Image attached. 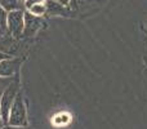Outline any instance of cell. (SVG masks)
<instances>
[{
    "label": "cell",
    "instance_id": "cell-1",
    "mask_svg": "<svg viewBox=\"0 0 147 129\" xmlns=\"http://www.w3.org/2000/svg\"><path fill=\"white\" fill-rule=\"evenodd\" d=\"M18 92H20V78L18 75H16L13 81L7 86V89L0 97V112H1V119L4 124H8L10 109H12V105Z\"/></svg>",
    "mask_w": 147,
    "mask_h": 129
},
{
    "label": "cell",
    "instance_id": "cell-2",
    "mask_svg": "<svg viewBox=\"0 0 147 129\" xmlns=\"http://www.w3.org/2000/svg\"><path fill=\"white\" fill-rule=\"evenodd\" d=\"M8 124L16 127H26L27 125V115H26V105L23 94L18 92L12 105V109L8 118Z\"/></svg>",
    "mask_w": 147,
    "mask_h": 129
},
{
    "label": "cell",
    "instance_id": "cell-3",
    "mask_svg": "<svg viewBox=\"0 0 147 129\" xmlns=\"http://www.w3.org/2000/svg\"><path fill=\"white\" fill-rule=\"evenodd\" d=\"M23 27H25V10L16 9L8 12L7 30L16 39H22Z\"/></svg>",
    "mask_w": 147,
    "mask_h": 129
},
{
    "label": "cell",
    "instance_id": "cell-4",
    "mask_svg": "<svg viewBox=\"0 0 147 129\" xmlns=\"http://www.w3.org/2000/svg\"><path fill=\"white\" fill-rule=\"evenodd\" d=\"M44 26H45V21L43 20V17L35 16L32 13H30L28 10H26L25 12V27H23L22 38H32Z\"/></svg>",
    "mask_w": 147,
    "mask_h": 129
},
{
    "label": "cell",
    "instance_id": "cell-5",
    "mask_svg": "<svg viewBox=\"0 0 147 129\" xmlns=\"http://www.w3.org/2000/svg\"><path fill=\"white\" fill-rule=\"evenodd\" d=\"M21 49L20 39H16L9 32H5L4 35L0 38V52L12 56V54H17Z\"/></svg>",
    "mask_w": 147,
    "mask_h": 129
},
{
    "label": "cell",
    "instance_id": "cell-6",
    "mask_svg": "<svg viewBox=\"0 0 147 129\" xmlns=\"http://www.w3.org/2000/svg\"><path fill=\"white\" fill-rule=\"evenodd\" d=\"M22 63V58H4L0 61V76L9 78L14 76L17 71L20 70V66Z\"/></svg>",
    "mask_w": 147,
    "mask_h": 129
},
{
    "label": "cell",
    "instance_id": "cell-7",
    "mask_svg": "<svg viewBox=\"0 0 147 129\" xmlns=\"http://www.w3.org/2000/svg\"><path fill=\"white\" fill-rule=\"evenodd\" d=\"M47 14L48 16H70L71 10H70L69 5H63L61 3L56 1V0H47Z\"/></svg>",
    "mask_w": 147,
    "mask_h": 129
},
{
    "label": "cell",
    "instance_id": "cell-8",
    "mask_svg": "<svg viewBox=\"0 0 147 129\" xmlns=\"http://www.w3.org/2000/svg\"><path fill=\"white\" fill-rule=\"evenodd\" d=\"M103 0H70L69 8L71 12H85L88 9H92L96 5H101Z\"/></svg>",
    "mask_w": 147,
    "mask_h": 129
},
{
    "label": "cell",
    "instance_id": "cell-9",
    "mask_svg": "<svg viewBox=\"0 0 147 129\" xmlns=\"http://www.w3.org/2000/svg\"><path fill=\"white\" fill-rule=\"evenodd\" d=\"M0 5H1L7 12L16 10V9H25L23 3L18 1V0H0Z\"/></svg>",
    "mask_w": 147,
    "mask_h": 129
},
{
    "label": "cell",
    "instance_id": "cell-10",
    "mask_svg": "<svg viewBox=\"0 0 147 129\" xmlns=\"http://www.w3.org/2000/svg\"><path fill=\"white\" fill-rule=\"evenodd\" d=\"M27 10L30 13H32V14H35V16L43 17V16L47 14V5H45V3H39V4L32 5V7Z\"/></svg>",
    "mask_w": 147,
    "mask_h": 129
},
{
    "label": "cell",
    "instance_id": "cell-11",
    "mask_svg": "<svg viewBox=\"0 0 147 129\" xmlns=\"http://www.w3.org/2000/svg\"><path fill=\"white\" fill-rule=\"evenodd\" d=\"M13 79H14L13 76H9V78H4V76H0V97H1V94L4 93V91L7 89V86L13 81Z\"/></svg>",
    "mask_w": 147,
    "mask_h": 129
},
{
    "label": "cell",
    "instance_id": "cell-12",
    "mask_svg": "<svg viewBox=\"0 0 147 129\" xmlns=\"http://www.w3.org/2000/svg\"><path fill=\"white\" fill-rule=\"evenodd\" d=\"M7 17H8L7 10L0 5V27L4 28V30H7Z\"/></svg>",
    "mask_w": 147,
    "mask_h": 129
},
{
    "label": "cell",
    "instance_id": "cell-13",
    "mask_svg": "<svg viewBox=\"0 0 147 129\" xmlns=\"http://www.w3.org/2000/svg\"><path fill=\"white\" fill-rule=\"evenodd\" d=\"M45 1L47 0H25V1H23V5H25L26 9H30L32 5L39 4V3H45Z\"/></svg>",
    "mask_w": 147,
    "mask_h": 129
},
{
    "label": "cell",
    "instance_id": "cell-14",
    "mask_svg": "<svg viewBox=\"0 0 147 129\" xmlns=\"http://www.w3.org/2000/svg\"><path fill=\"white\" fill-rule=\"evenodd\" d=\"M0 129H23V127H16V125H9L8 124L7 127H1Z\"/></svg>",
    "mask_w": 147,
    "mask_h": 129
},
{
    "label": "cell",
    "instance_id": "cell-15",
    "mask_svg": "<svg viewBox=\"0 0 147 129\" xmlns=\"http://www.w3.org/2000/svg\"><path fill=\"white\" fill-rule=\"evenodd\" d=\"M56 1H58V3H61V4H63V5H69V3H70V0H56Z\"/></svg>",
    "mask_w": 147,
    "mask_h": 129
},
{
    "label": "cell",
    "instance_id": "cell-16",
    "mask_svg": "<svg viewBox=\"0 0 147 129\" xmlns=\"http://www.w3.org/2000/svg\"><path fill=\"white\" fill-rule=\"evenodd\" d=\"M8 54H5V53H3V52H0V61H1V59H4V58H8Z\"/></svg>",
    "mask_w": 147,
    "mask_h": 129
},
{
    "label": "cell",
    "instance_id": "cell-17",
    "mask_svg": "<svg viewBox=\"0 0 147 129\" xmlns=\"http://www.w3.org/2000/svg\"><path fill=\"white\" fill-rule=\"evenodd\" d=\"M5 32H8V31H7V30H4V28H1V27H0V38H1V36L4 35Z\"/></svg>",
    "mask_w": 147,
    "mask_h": 129
},
{
    "label": "cell",
    "instance_id": "cell-18",
    "mask_svg": "<svg viewBox=\"0 0 147 129\" xmlns=\"http://www.w3.org/2000/svg\"><path fill=\"white\" fill-rule=\"evenodd\" d=\"M4 124V123H3V119H1V112H0V128H1V125Z\"/></svg>",
    "mask_w": 147,
    "mask_h": 129
},
{
    "label": "cell",
    "instance_id": "cell-19",
    "mask_svg": "<svg viewBox=\"0 0 147 129\" xmlns=\"http://www.w3.org/2000/svg\"><path fill=\"white\" fill-rule=\"evenodd\" d=\"M18 1H21V3H23V1H25V0H18Z\"/></svg>",
    "mask_w": 147,
    "mask_h": 129
}]
</instances>
